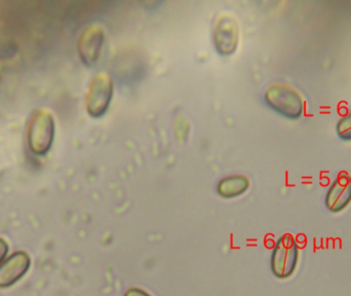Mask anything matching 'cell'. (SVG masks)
<instances>
[{
	"instance_id": "6da1fadb",
	"label": "cell",
	"mask_w": 351,
	"mask_h": 296,
	"mask_svg": "<svg viewBox=\"0 0 351 296\" xmlns=\"http://www.w3.org/2000/svg\"><path fill=\"white\" fill-rule=\"evenodd\" d=\"M266 104L282 117L298 119L304 113V99L298 91L284 84H272L264 94Z\"/></svg>"
},
{
	"instance_id": "7a4b0ae2",
	"label": "cell",
	"mask_w": 351,
	"mask_h": 296,
	"mask_svg": "<svg viewBox=\"0 0 351 296\" xmlns=\"http://www.w3.org/2000/svg\"><path fill=\"white\" fill-rule=\"evenodd\" d=\"M56 136V122L53 115L45 109L33 113L27 128V144L36 155H45L53 146Z\"/></svg>"
},
{
	"instance_id": "3957f363",
	"label": "cell",
	"mask_w": 351,
	"mask_h": 296,
	"mask_svg": "<svg viewBox=\"0 0 351 296\" xmlns=\"http://www.w3.org/2000/svg\"><path fill=\"white\" fill-rule=\"evenodd\" d=\"M299 247L294 238L284 235L276 241L271 254L272 274L280 280L290 278L298 264Z\"/></svg>"
},
{
	"instance_id": "277c9868",
	"label": "cell",
	"mask_w": 351,
	"mask_h": 296,
	"mask_svg": "<svg viewBox=\"0 0 351 296\" xmlns=\"http://www.w3.org/2000/svg\"><path fill=\"white\" fill-rule=\"evenodd\" d=\"M113 91L112 78L106 72H100L93 78L86 96V109L90 117H100L107 113L112 100Z\"/></svg>"
},
{
	"instance_id": "5b68a950",
	"label": "cell",
	"mask_w": 351,
	"mask_h": 296,
	"mask_svg": "<svg viewBox=\"0 0 351 296\" xmlns=\"http://www.w3.org/2000/svg\"><path fill=\"white\" fill-rule=\"evenodd\" d=\"M32 266L31 256L19 250L8 254L0 264V289H8L20 282Z\"/></svg>"
},
{
	"instance_id": "8992f818",
	"label": "cell",
	"mask_w": 351,
	"mask_h": 296,
	"mask_svg": "<svg viewBox=\"0 0 351 296\" xmlns=\"http://www.w3.org/2000/svg\"><path fill=\"white\" fill-rule=\"evenodd\" d=\"M239 41V27L232 14H224L217 19L214 27V43L217 51L223 56L237 51Z\"/></svg>"
},
{
	"instance_id": "52a82bcc",
	"label": "cell",
	"mask_w": 351,
	"mask_h": 296,
	"mask_svg": "<svg viewBox=\"0 0 351 296\" xmlns=\"http://www.w3.org/2000/svg\"><path fill=\"white\" fill-rule=\"evenodd\" d=\"M105 33L100 25L88 26L80 35L78 41V54L86 65L93 66L102 54Z\"/></svg>"
},
{
	"instance_id": "ba28073f",
	"label": "cell",
	"mask_w": 351,
	"mask_h": 296,
	"mask_svg": "<svg viewBox=\"0 0 351 296\" xmlns=\"http://www.w3.org/2000/svg\"><path fill=\"white\" fill-rule=\"evenodd\" d=\"M351 203V176L348 172H341L333 180L326 194L325 205L332 213L346 210Z\"/></svg>"
},
{
	"instance_id": "9c48e42d",
	"label": "cell",
	"mask_w": 351,
	"mask_h": 296,
	"mask_svg": "<svg viewBox=\"0 0 351 296\" xmlns=\"http://www.w3.org/2000/svg\"><path fill=\"white\" fill-rule=\"evenodd\" d=\"M250 187V180L247 176L234 174L222 178L217 185V192L225 198H237L245 194Z\"/></svg>"
},
{
	"instance_id": "30bf717a",
	"label": "cell",
	"mask_w": 351,
	"mask_h": 296,
	"mask_svg": "<svg viewBox=\"0 0 351 296\" xmlns=\"http://www.w3.org/2000/svg\"><path fill=\"white\" fill-rule=\"evenodd\" d=\"M336 133L343 141H351V109L340 117L336 125Z\"/></svg>"
},
{
	"instance_id": "8fae6325",
	"label": "cell",
	"mask_w": 351,
	"mask_h": 296,
	"mask_svg": "<svg viewBox=\"0 0 351 296\" xmlns=\"http://www.w3.org/2000/svg\"><path fill=\"white\" fill-rule=\"evenodd\" d=\"M10 254V245L5 240L0 238V264L8 258Z\"/></svg>"
},
{
	"instance_id": "7c38bea8",
	"label": "cell",
	"mask_w": 351,
	"mask_h": 296,
	"mask_svg": "<svg viewBox=\"0 0 351 296\" xmlns=\"http://www.w3.org/2000/svg\"><path fill=\"white\" fill-rule=\"evenodd\" d=\"M125 296H152L147 291L143 289L138 288V287H133V288L128 289L125 291Z\"/></svg>"
}]
</instances>
